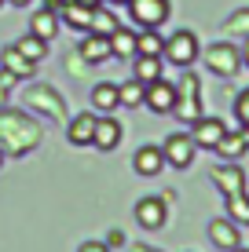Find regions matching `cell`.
<instances>
[{"mask_svg": "<svg viewBox=\"0 0 249 252\" xmlns=\"http://www.w3.org/2000/svg\"><path fill=\"white\" fill-rule=\"evenodd\" d=\"M40 143V128L22 114H0V150L4 154H26Z\"/></svg>", "mask_w": 249, "mask_h": 252, "instance_id": "1", "label": "cell"}, {"mask_svg": "<svg viewBox=\"0 0 249 252\" xmlns=\"http://www.w3.org/2000/svg\"><path fill=\"white\" fill-rule=\"evenodd\" d=\"M202 55V48H198V37H194L191 30H179L173 33V37H165V51H161V59H169L173 66L179 69H187V66H194V59Z\"/></svg>", "mask_w": 249, "mask_h": 252, "instance_id": "2", "label": "cell"}, {"mask_svg": "<svg viewBox=\"0 0 249 252\" xmlns=\"http://www.w3.org/2000/svg\"><path fill=\"white\" fill-rule=\"evenodd\" d=\"M173 114L183 121V125H194V121L202 117V99H198V77L187 69L183 73V84L176 88V106H173Z\"/></svg>", "mask_w": 249, "mask_h": 252, "instance_id": "3", "label": "cell"}, {"mask_svg": "<svg viewBox=\"0 0 249 252\" xmlns=\"http://www.w3.org/2000/svg\"><path fill=\"white\" fill-rule=\"evenodd\" d=\"M202 59H205V66H209L216 77H231V73H238V66H242V51H238L235 44H231V40L209 44Z\"/></svg>", "mask_w": 249, "mask_h": 252, "instance_id": "4", "label": "cell"}, {"mask_svg": "<svg viewBox=\"0 0 249 252\" xmlns=\"http://www.w3.org/2000/svg\"><path fill=\"white\" fill-rule=\"evenodd\" d=\"M128 15L143 30H158L169 19V0H128Z\"/></svg>", "mask_w": 249, "mask_h": 252, "instance_id": "5", "label": "cell"}, {"mask_svg": "<svg viewBox=\"0 0 249 252\" xmlns=\"http://www.w3.org/2000/svg\"><path fill=\"white\" fill-rule=\"evenodd\" d=\"M194 139L187 135V132H176V135H169L165 139V146H161V154H165V164H176V168H191V161H194Z\"/></svg>", "mask_w": 249, "mask_h": 252, "instance_id": "6", "label": "cell"}, {"mask_svg": "<svg viewBox=\"0 0 249 252\" xmlns=\"http://www.w3.org/2000/svg\"><path fill=\"white\" fill-rule=\"evenodd\" d=\"M224 132H227V125L216 121V117H198L191 125V139H194V146H202V150H216V143L224 139Z\"/></svg>", "mask_w": 249, "mask_h": 252, "instance_id": "7", "label": "cell"}, {"mask_svg": "<svg viewBox=\"0 0 249 252\" xmlns=\"http://www.w3.org/2000/svg\"><path fill=\"white\" fill-rule=\"evenodd\" d=\"M147 106L154 110V114H173V106H176V84H169V81H154V84H147Z\"/></svg>", "mask_w": 249, "mask_h": 252, "instance_id": "8", "label": "cell"}, {"mask_svg": "<svg viewBox=\"0 0 249 252\" xmlns=\"http://www.w3.org/2000/svg\"><path fill=\"white\" fill-rule=\"evenodd\" d=\"M209 176H213V183L224 190V197H227V194H242V190H246V176H242V168H238V161L216 164Z\"/></svg>", "mask_w": 249, "mask_h": 252, "instance_id": "9", "label": "cell"}, {"mask_svg": "<svg viewBox=\"0 0 249 252\" xmlns=\"http://www.w3.org/2000/svg\"><path fill=\"white\" fill-rule=\"evenodd\" d=\"M121 139H125V132H121V125H117V121L110 117V114L96 117V135H92V143H96L99 150H114Z\"/></svg>", "mask_w": 249, "mask_h": 252, "instance_id": "10", "label": "cell"}, {"mask_svg": "<svg viewBox=\"0 0 249 252\" xmlns=\"http://www.w3.org/2000/svg\"><path fill=\"white\" fill-rule=\"evenodd\" d=\"M132 168L140 172V176H158L161 168H165V154H161V146H140L132 158Z\"/></svg>", "mask_w": 249, "mask_h": 252, "instance_id": "11", "label": "cell"}, {"mask_svg": "<svg viewBox=\"0 0 249 252\" xmlns=\"http://www.w3.org/2000/svg\"><path fill=\"white\" fill-rule=\"evenodd\" d=\"M136 220H140V227L158 230L161 223H165V201H161V197H143V201L136 205Z\"/></svg>", "mask_w": 249, "mask_h": 252, "instance_id": "12", "label": "cell"}, {"mask_svg": "<svg viewBox=\"0 0 249 252\" xmlns=\"http://www.w3.org/2000/svg\"><path fill=\"white\" fill-rule=\"evenodd\" d=\"M209 238H213V245L224 249V252H231V249L242 245V238H238V227H235L231 220H213V223H209Z\"/></svg>", "mask_w": 249, "mask_h": 252, "instance_id": "13", "label": "cell"}, {"mask_svg": "<svg viewBox=\"0 0 249 252\" xmlns=\"http://www.w3.org/2000/svg\"><path fill=\"white\" fill-rule=\"evenodd\" d=\"M110 55H114V51H110V37L88 30V37L81 40V59H84V63H107Z\"/></svg>", "mask_w": 249, "mask_h": 252, "instance_id": "14", "label": "cell"}, {"mask_svg": "<svg viewBox=\"0 0 249 252\" xmlns=\"http://www.w3.org/2000/svg\"><path fill=\"white\" fill-rule=\"evenodd\" d=\"M59 15H63V22L70 26V30H81V33H88V30H92V7L77 4V0L63 4V7H59Z\"/></svg>", "mask_w": 249, "mask_h": 252, "instance_id": "15", "label": "cell"}, {"mask_svg": "<svg viewBox=\"0 0 249 252\" xmlns=\"http://www.w3.org/2000/svg\"><path fill=\"white\" fill-rule=\"evenodd\" d=\"M66 135H70L73 146H92V135H96V117L92 114H77L70 121V128H66Z\"/></svg>", "mask_w": 249, "mask_h": 252, "instance_id": "16", "label": "cell"}, {"mask_svg": "<svg viewBox=\"0 0 249 252\" xmlns=\"http://www.w3.org/2000/svg\"><path fill=\"white\" fill-rule=\"evenodd\" d=\"M121 106V95H117V84H96L92 88V110H99V114H114V110Z\"/></svg>", "mask_w": 249, "mask_h": 252, "instance_id": "17", "label": "cell"}, {"mask_svg": "<svg viewBox=\"0 0 249 252\" xmlns=\"http://www.w3.org/2000/svg\"><path fill=\"white\" fill-rule=\"evenodd\" d=\"M0 66H4L7 73L15 77V81H19V77H30V73H33V63L22 55L19 48H4V51H0Z\"/></svg>", "mask_w": 249, "mask_h": 252, "instance_id": "18", "label": "cell"}, {"mask_svg": "<svg viewBox=\"0 0 249 252\" xmlns=\"http://www.w3.org/2000/svg\"><path fill=\"white\" fill-rule=\"evenodd\" d=\"M246 150H249V143H246L242 128H238V132H231V128H227V132H224V139L216 143V154H220V158H227V161H238Z\"/></svg>", "mask_w": 249, "mask_h": 252, "instance_id": "19", "label": "cell"}, {"mask_svg": "<svg viewBox=\"0 0 249 252\" xmlns=\"http://www.w3.org/2000/svg\"><path fill=\"white\" fill-rule=\"evenodd\" d=\"M55 30H59V15L51 11V7H44V11H33V19H30V33H33V37L51 40V37H55Z\"/></svg>", "mask_w": 249, "mask_h": 252, "instance_id": "20", "label": "cell"}, {"mask_svg": "<svg viewBox=\"0 0 249 252\" xmlns=\"http://www.w3.org/2000/svg\"><path fill=\"white\" fill-rule=\"evenodd\" d=\"M136 81L140 84H154L161 77V55H136Z\"/></svg>", "mask_w": 249, "mask_h": 252, "instance_id": "21", "label": "cell"}, {"mask_svg": "<svg viewBox=\"0 0 249 252\" xmlns=\"http://www.w3.org/2000/svg\"><path fill=\"white\" fill-rule=\"evenodd\" d=\"M110 51H114L117 59H136V33L117 26V30L110 33Z\"/></svg>", "mask_w": 249, "mask_h": 252, "instance_id": "22", "label": "cell"}, {"mask_svg": "<svg viewBox=\"0 0 249 252\" xmlns=\"http://www.w3.org/2000/svg\"><path fill=\"white\" fill-rule=\"evenodd\" d=\"M227 220L235 227H249V197L246 190L242 194H227Z\"/></svg>", "mask_w": 249, "mask_h": 252, "instance_id": "23", "label": "cell"}, {"mask_svg": "<svg viewBox=\"0 0 249 252\" xmlns=\"http://www.w3.org/2000/svg\"><path fill=\"white\" fill-rule=\"evenodd\" d=\"M161 51H165V37L158 30L136 33V55H161Z\"/></svg>", "mask_w": 249, "mask_h": 252, "instance_id": "24", "label": "cell"}, {"mask_svg": "<svg viewBox=\"0 0 249 252\" xmlns=\"http://www.w3.org/2000/svg\"><path fill=\"white\" fill-rule=\"evenodd\" d=\"M117 95H121V106L136 110V106H143V99H147V84L128 81V84H121V88H117Z\"/></svg>", "mask_w": 249, "mask_h": 252, "instance_id": "25", "label": "cell"}, {"mask_svg": "<svg viewBox=\"0 0 249 252\" xmlns=\"http://www.w3.org/2000/svg\"><path fill=\"white\" fill-rule=\"evenodd\" d=\"M117 15L114 11H103V4L99 7H92V33H103V37H110V33L117 30Z\"/></svg>", "mask_w": 249, "mask_h": 252, "instance_id": "26", "label": "cell"}, {"mask_svg": "<svg viewBox=\"0 0 249 252\" xmlns=\"http://www.w3.org/2000/svg\"><path fill=\"white\" fill-rule=\"evenodd\" d=\"M15 48H19V51H22V55H26V59H30V63H40V59H44V55H48V40H40V37H33V33H30V37H22V40H19V44H15Z\"/></svg>", "mask_w": 249, "mask_h": 252, "instance_id": "27", "label": "cell"}, {"mask_svg": "<svg viewBox=\"0 0 249 252\" xmlns=\"http://www.w3.org/2000/svg\"><path fill=\"white\" fill-rule=\"evenodd\" d=\"M235 117H238V125H242V135H246V143H249V88L238 92V99H235Z\"/></svg>", "mask_w": 249, "mask_h": 252, "instance_id": "28", "label": "cell"}, {"mask_svg": "<svg viewBox=\"0 0 249 252\" xmlns=\"http://www.w3.org/2000/svg\"><path fill=\"white\" fill-rule=\"evenodd\" d=\"M227 33H249V7H242L238 15H231V19L224 22Z\"/></svg>", "mask_w": 249, "mask_h": 252, "instance_id": "29", "label": "cell"}, {"mask_svg": "<svg viewBox=\"0 0 249 252\" xmlns=\"http://www.w3.org/2000/svg\"><path fill=\"white\" fill-rule=\"evenodd\" d=\"M11 84H15V77L7 73V69H0V102L7 99V92H11Z\"/></svg>", "mask_w": 249, "mask_h": 252, "instance_id": "30", "label": "cell"}, {"mask_svg": "<svg viewBox=\"0 0 249 252\" xmlns=\"http://www.w3.org/2000/svg\"><path fill=\"white\" fill-rule=\"evenodd\" d=\"M125 245V230H110V238H107V249H121Z\"/></svg>", "mask_w": 249, "mask_h": 252, "instance_id": "31", "label": "cell"}, {"mask_svg": "<svg viewBox=\"0 0 249 252\" xmlns=\"http://www.w3.org/2000/svg\"><path fill=\"white\" fill-rule=\"evenodd\" d=\"M77 252H110V249H107V241H84Z\"/></svg>", "mask_w": 249, "mask_h": 252, "instance_id": "32", "label": "cell"}, {"mask_svg": "<svg viewBox=\"0 0 249 252\" xmlns=\"http://www.w3.org/2000/svg\"><path fill=\"white\" fill-rule=\"evenodd\" d=\"M63 4H70V0H48V7H51L55 15H59V7H63Z\"/></svg>", "mask_w": 249, "mask_h": 252, "instance_id": "33", "label": "cell"}, {"mask_svg": "<svg viewBox=\"0 0 249 252\" xmlns=\"http://www.w3.org/2000/svg\"><path fill=\"white\" fill-rule=\"evenodd\" d=\"M77 4H84V7H99L103 0H77Z\"/></svg>", "mask_w": 249, "mask_h": 252, "instance_id": "34", "label": "cell"}, {"mask_svg": "<svg viewBox=\"0 0 249 252\" xmlns=\"http://www.w3.org/2000/svg\"><path fill=\"white\" fill-rule=\"evenodd\" d=\"M242 66H249V40H246V48H242Z\"/></svg>", "mask_w": 249, "mask_h": 252, "instance_id": "35", "label": "cell"}, {"mask_svg": "<svg viewBox=\"0 0 249 252\" xmlns=\"http://www.w3.org/2000/svg\"><path fill=\"white\" fill-rule=\"evenodd\" d=\"M7 4H15V7H26V4H33V0H7Z\"/></svg>", "mask_w": 249, "mask_h": 252, "instance_id": "36", "label": "cell"}, {"mask_svg": "<svg viewBox=\"0 0 249 252\" xmlns=\"http://www.w3.org/2000/svg\"><path fill=\"white\" fill-rule=\"evenodd\" d=\"M132 252H158V249H132Z\"/></svg>", "mask_w": 249, "mask_h": 252, "instance_id": "37", "label": "cell"}, {"mask_svg": "<svg viewBox=\"0 0 249 252\" xmlns=\"http://www.w3.org/2000/svg\"><path fill=\"white\" fill-rule=\"evenodd\" d=\"M4 158H7V154H4V150H0V168H4Z\"/></svg>", "mask_w": 249, "mask_h": 252, "instance_id": "38", "label": "cell"}, {"mask_svg": "<svg viewBox=\"0 0 249 252\" xmlns=\"http://www.w3.org/2000/svg\"><path fill=\"white\" fill-rule=\"evenodd\" d=\"M231 252H249V249H242V245H238V249H231Z\"/></svg>", "mask_w": 249, "mask_h": 252, "instance_id": "39", "label": "cell"}, {"mask_svg": "<svg viewBox=\"0 0 249 252\" xmlns=\"http://www.w3.org/2000/svg\"><path fill=\"white\" fill-rule=\"evenodd\" d=\"M110 4H128V0H110Z\"/></svg>", "mask_w": 249, "mask_h": 252, "instance_id": "40", "label": "cell"}, {"mask_svg": "<svg viewBox=\"0 0 249 252\" xmlns=\"http://www.w3.org/2000/svg\"><path fill=\"white\" fill-rule=\"evenodd\" d=\"M0 4H4V0H0Z\"/></svg>", "mask_w": 249, "mask_h": 252, "instance_id": "41", "label": "cell"}]
</instances>
